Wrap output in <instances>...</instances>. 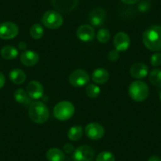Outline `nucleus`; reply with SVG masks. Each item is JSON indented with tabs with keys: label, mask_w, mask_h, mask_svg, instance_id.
Listing matches in <instances>:
<instances>
[{
	"label": "nucleus",
	"mask_w": 161,
	"mask_h": 161,
	"mask_svg": "<svg viewBox=\"0 0 161 161\" xmlns=\"http://www.w3.org/2000/svg\"><path fill=\"white\" fill-rule=\"evenodd\" d=\"M6 83V77L2 72H0V89H2Z\"/></svg>",
	"instance_id": "nucleus-32"
},
{
	"label": "nucleus",
	"mask_w": 161,
	"mask_h": 161,
	"mask_svg": "<svg viewBox=\"0 0 161 161\" xmlns=\"http://www.w3.org/2000/svg\"><path fill=\"white\" fill-rule=\"evenodd\" d=\"M1 56L7 60H12L16 58L18 56V50L14 46L7 45L1 49Z\"/></svg>",
	"instance_id": "nucleus-20"
},
{
	"label": "nucleus",
	"mask_w": 161,
	"mask_h": 161,
	"mask_svg": "<svg viewBox=\"0 0 161 161\" xmlns=\"http://www.w3.org/2000/svg\"><path fill=\"white\" fill-rule=\"evenodd\" d=\"M149 80L155 87L161 88V69H154L150 72Z\"/></svg>",
	"instance_id": "nucleus-22"
},
{
	"label": "nucleus",
	"mask_w": 161,
	"mask_h": 161,
	"mask_svg": "<svg viewBox=\"0 0 161 161\" xmlns=\"http://www.w3.org/2000/svg\"><path fill=\"white\" fill-rule=\"evenodd\" d=\"M148 161H161V158L158 156H152L148 158Z\"/></svg>",
	"instance_id": "nucleus-35"
},
{
	"label": "nucleus",
	"mask_w": 161,
	"mask_h": 161,
	"mask_svg": "<svg viewBox=\"0 0 161 161\" xmlns=\"http://www.w3.org/2000/svg\"><path fill=\"white\" fill-rule=\"evenodd\" d=\"M131 77L136 79H142L148 74V67L143 63H135L130 69Z\"/></svg>",
	"instance_id": "nucleus-15"
},
{
	"label": "nucleus",
	"mask_w": 161,
	"mask_h": 161,
	"mask_svg": "<svg viewBox=\"0 0 161 161\" xmlns=\"http://www.w3.org/2000/svg\"><path fill=\"white\" fill-rule=\"evenodd\" d=\"M128 92L132 100L137 102H142L148 98L149 88L142 80H134L130 85Z\"/></svg>",
	"instance_id": "nucleus-3"
},
{
	"label": "nucleus",
	"mask_w": 161,
	"mask_h": 161,
	"mask_svg": "<svg viewBox=\"0 0 161 161\" xmlns=\"http://www.w3.org/2000/svg\"><path fill=\"white\" fill-rule=\"evenodd\" d=\"M114 48L118 52H125L130 46V38L129 35L124 32H119L116 33L114 37Z\"/></svg>",
	"instance_id": "nucleus-10"
},
{
	"label": "nucleus",
	"mask_w": 161,
	"mask_h": 161,
	"mask_svg": "<svg viewBox=\"0 0 161 161\" xmlns=\"http://www.w3.org/2000/svg\"><path fill=\"white\" fill-rule=\"evenodd\" d=\"M86 135L91 140H100L104 135V128L97 123H89L85 128Z\"/></svg>",
	"instance_id": "nucleus-9"
},
{
	"label": "nucleus",
	"mask_w": 161,
	"mask_h": 161,
	"mask_svg": "<svg viewBox=\"0 0 161 161\" xmlns=\"http://www.w3.org/2000/svg\"><path fill=\"white\" fill-rule=\"evenodd\" d=\"M29 33H30L32 38L35 39V40H39V39L42 38L43 36H44V28L39 23H36V24L32 25V27L30 28Z\"/></svg>",
	"instance_id": "nucleus-23"
},
{
	"label": "nucleus",
	"mask_w": 161,
	"mask_h": 161,
	"mask_svg": "<svg viewBox=\"0 0 161 161\" xmlns=\"http://www.w3.org/2000/svg\"><path fill=\"white\" fill-rule=\"evenodd\" d=\"M14 97L16 102L19 103H24L26 104L29 101V95H28L27 92L23 89H18L15 90L14 94Z\"/></svg>",
	"instance_id": "nucleus-24"
},
{
	"label": "nucleus",
	"mask_w": 161,
	"mask_h": 161,
	"mask_svg": "<svg viewBox=\"0 0 161 161\" xmlns=\"http://www.w3.org/2000/svg\"><path fill=\"white\" fill-rule=\"evenodd\" d=\"M79 0H52V6L55 10L62 13H68L77 7Z\"/></svg>",
	"instance_id": "nucleus-11"
},
{
	"label": "nucleus",
	"mask_w": 161,
	"mask_h": 161,
	"mask_svg": "<svg viewBox=\"0 0 161 161\" xmlns=\"http://www.w3.org/2000/svg\"><path fill=\"white\" fill-rule=\"evenodd\" d=\"M77 38L83 42H90L95 38V31L93 28L87 24L81 25L77 29Z\"/></svg>",
	"instance_id": "nucleus-12"
},
{
	"label": "nucleus",
	"mask_w": 161,
	"mask_h": 161,
	"mask_svg": "<svg viewBox=\"0 0 161 161\" xmlns=\"http://www.w3.org/2000/svg\"><path fill=\"white\" fill-rule=\"evenodd\" d=\"M97 38L99 42L101 44H106L111 38V33L107 29H101L98 31L97 34Z\"/></svg>",
	"instance_id": "nucleus-26"
},
{
	"label": "nucleus",
	"mask_w": 161,
	"mask_h": 161,
	"mask_svg": "<svg viewBox=\"0 0 161 161\" xmlns=\"http://www.w3.org/2000/svg\"><path fill=\"white\" fill-rule=\"evenodd\" d=\"M159 99H160V101H161V92L160 93H159Z\"/></svg>",
	"instance_id": "nucleus-36"
},
{
	"label": "nucleus",
	"mask_w": 161,
	"mask_h": 161,
	"mask_svg": "<svg viewBox=\"0 0 161 161\" xmlns=\"http://www.w3.org/2000/svg\"><path fill=\"white\" fill-rule=\"evenodd\" d=\"M74 145H71V144H66L63 146V152L65 153H67V154H70L74 152Z\"/></svg>",
	"instance_id": "nucleus-31"
},
{
	"label": "nucleus",
	"mask_w": 161,
	"mask_h": 161,
	"mask_svg": "<svg viewBox=\"0 0 161 161\" xmlns=\"http://www.w3.org/2000/svg\"><path fill=\"white\" fill-rule=\"evenodd\" d=\"M100 88L94 84H89L86 86V93L90 98H97L100 93Z\"/></svg>",
	"instance_id": "nucleus-25"
},
{
	"label": "nucleus",
	"mask_w": 161,
	"mask_h": 161,
	"mask_svg": "<svg viewBox=\"0 0 161 161\" xmlns=\"http://www.w3.org/2000/svg\"><path fill=\"white\" fill-rule=\"evenodd\" d=\"M152 66H159L161 65V53L159 52H156L153 54L150 58Z\"/></svg>",
	"instance_id": "nucleus-28"
},
{
	"label": "nucleus",
	"mask_w": 161,
	"mask_h": 161,
	"mask_svg": "<svg viewBox=\"0 0 161 161\" xmlns=\"http://www.w3.org/2000/svg\"><path fill=\"white\" fill-rule=\"evenodd\" d=\"M95 156L93 148L89 145H80L73 153L74 161H92Z\"/></svg>",
	"instance_id": "nucleus-7"
},
{
	"label": "nucleus",
	"mask_w": 161,
	"mask_h": 161,
	"mask_svg": "<svg viewBox=\"0 0 161 161\" xmlns=\"http://www.w3.org/2000/svg\"><path fill=\"white\" fill-rule=\"evenodd\" d=\"M18 48L21 51H26L27 49V44L25 42H20L18 44Z\"/></svg>",
	"instance_id": "nucleus-34"
},
{
	"label": "nucleus",
	"mask_w": 161,
	"mask_h": 161,
	"mask_svg": "<svg viewBox=\"0 0 161 161\" xmlns=\"http://www.w3.org/2000/svg\"><path fill=\"white\" fill-rule=\"evenodd\" d=\"M26 92L31 99L39 100L44 95V87L37 80H31L28 83Z\"/></svg>",
	"instance_id": "nucleus-13"
},
{
	"label": "nucleus",
	"mask_w": 161,
	"mask_h": 161,
	"mask_svg": "<svg viewBox=\"0 0 161 161\" xmlns=\"http://www.w3.org/2000/svg\"><path fill=\"white\" fill-rule=\"evenodd\" d=\"M28 113L29 119L37 124H43L49 119L48 108L42 102H32L29 105Z\"/></svg>",
	"instance_id": "nucleus-2"
},
{
	"label": "nucleus",
	"mask_w": 161,
	"mask_h": 161,
	"mask_svg": "<svg viewBox=\"0 0 161 161\" xmlns=\"http://www.w3.org/2000/svg\"><path fill=\"white\" fill-rule=\"evenodd\" d=\"M75 112V108L71 102L63 100L55 106L53 114L55 119L59 121H66L70 119Z\"/></svg>",
	"instance_id": "nucleus-4"
},
{
	"label": "nucleus",
	"mask_w": 161,
	"mask_h": 161,
	"mask_svg": "<svg viewBox=\"0 0 161 161\" xmlns=\"http://www.w3.org/2000/svg\"><path fill=\"white\" fill-rule=\"evenodd\" d=\"M96 161H115V157L111 152L103 151L97 155Z\"/></svg>",
	"instance_id": "nucleus-27"
},
{
	"label": "nucleus",
	"mask_w": 161,
	"mask_h": 161,
	"mask_svg": "<svg viewBox=\"0 0 161 161\" xmlns=\"http://www.w3.org/2000/svg\"><path fill=\"white\" fill-rule=\"evenodd\" d=\"M9 77H10V80L14 84L21 85L25 81L26 74L22 69L15 68L10 72Z\"/></svg>",
	"instance_id": "nucleus-18"
},
{
	"label": "nucleus",
	"mask_w": 161,
	"mask_h": 161,
	"mask_svg": "<svg viewBox=\"0 0 161 161\" xmlns=\"http://www.w3.org/2000/svg\"><path fill=\"white\" fill-rule=\"evenodd\" d=\"M83 135V129L80 126H74L69 128L67 133V137L72 142L80 140Z\"/></svg>",
	"instance_id": "nucleus-21"
},
{
	"label": "nucleus",
	"mask_w": 161,
	"mask_h": 161,
	"mask_svg": "<svg viewBox=\"0 0 161 161\" xmlns=\"http://www.w3.org/2000/svg\"><path fill=\"white\" fill-rule=\"evenodd\" d=\"M137 8H138L139 11L142 12V13H146L151 8V4L148 1H142L138 4Z\"/></svg>",
	"instance_id": "nucleus-29"
},
{
	"label": "nucleus",
	"mask_w": 161,
	"mask_h": 161,
	"mask_svg": "<svg viewBox=\"0 0 161 161\" xmlns=\"http://www.w3.org/2000/svg\"><path fill=\"white\" fill-rule=\"evenodd\" d=\"M41 24L50 29H57L63 24V18L61 14L55 10H47L41 18Z\"/></svg>",
	"instance_id": "nucleus-5"
},
{
	"label": "nucleus",
	"mask_w": 161,
	"mask_h": 161,
	"mask_svg": "<svg viewBox=\"0 0 161 161\" xmlns=\"http://www.w3.org/2000/svg\"><path fill=\"white\" fill-rule=\"evenodd\" d=\"M64 161H65V160H64Z\"/></svg>",
	"instance_id": "nucleus-37"
},
{
	"label": "nucleus",
	"mask_w": 161,
	"mask_h": 161,
	"mask_svg": "<svg viewBox=\"0 0 161 161\" xmlns=\"http://www.w3.org/2000/svg\"><path fill=\"white\" fill-rule=\"evenodd\" d=\"M106 12L101 8H96L89 13V19L91 25L95 27H100L104 24L106 21Z\"/></svg>",
	"instance_id": "nucleus-14"
},
{
	"label": "nucleus",
	"mask_w": 161,
	"mask_h": 161,
	"mask_svg": "<svg viewBox=\"0 0 161 161\" xmlns=\"http://www.w3.org/2000/svg\"><path fill=\"white\" fill-rule=\"evenodd\" d=\"M92 78L97 84H105L109 79V73L104 68H97L92 72Z\"/></svg>",
	"instance_id": "nucleus-17"
},
{
	"label": "nucleus",
	"mask_w": 161,
	"mask_h": 161,
	"mask_svg": "<svg viewBox=\"0 0 161 161\" xmlns=\"http://www.w3.org/2000/svg\"><path fill=\"white\" fill-rule=\"evenodd\" d=\"M144 45L149 51L158 52L161 51V26L153 25L144 32L142 36Z\"/></svg>",
	"instance_id": "nucleus-1"
},
{
	"label": "nucleus",
	"mask_w": 161,
	"mask_h": 161,
	"mask_svg": "<svg viewBox=\"0 0 161 161\" xmlns=\"http://www.w3.org/2000/svg\"><path fill=\"white\" fill-rule=\"evenodd\" d=\"M39 59V55L33 51H24L20 56L21 63L25 66H35L38 63Z\"/></svg>",
	"instance_id": "nucleus-16"
},
{
	"label": "nucleus",
	"mask_w": 161,
	"mask_h": 161,
	"mask_svg": "<svg viewBox=\"0 0 161 161\" xmlns=\"http://www.w3.org/2000/svg\"><path fill=\"white\" fill-rule=\"evenodd\" d=\"M90 80L89 74L86 70L77 69L73 71L69 77V81L72 86L75 88H80L86 86Z\"/></svg>",
	"instance_id": "nucleus-6"
},
{
	"label": "nucleus",
	"mask_w": 161,
	"mask_h": 161,
	"mask_svg": "<svg viewBox=\"0 0 161 161\" xmlns=\"http://www.w3.org/2000/svg\"><path fill=\"white\" fill-rule=\"evenodd\" d=\"M46 158L48 161H64L66 156L64 152L57 148H52L47 150Z\"/></svg>",
	"instance_id": "nucleus-19"
},
{
	"label": "nucleus",
	"mask_w": 161,
	"mask_h": 161,
	"mask_svg": "<svg viewBox=\"0 0 161 161\" xmlns=\"http://www.w3.org/2000/svg\"><path fill=\"white\" fill-rule=\"evenodd\" d=\"M19 32L18 26L11 21H5L0 24V39L11 40L15 38Z\"/></svg>",
	"instance_id": "nucleus-8"
},
{
	"label": "nucleus",
	"mask_w": 161,
	"mask_h": 161,
	"mask_svg": "<svg viewBox=\"0 0 161 161\" xmlns=\"http://www.w3.org/2000/svg\"><path fill=\"white\" fill-rule=\"evenodd\" d=\"M108 58L109 61L111 62H116L119 58V54L118 51H116L115 49L114 50L111 51V52L108 53Z\"/></svg>",
	"instance_id": "nucleus-30"
},
{
	"label": "nucleus",
	"mask_w": 161,
	"mask_h": 161,
	"mask_svg": "<svg viewBox=\"0 0 161 161\" xmlns=\"http://www.w3.org/2000/svg\"><path fill=\"white\" fill-rule=\"evenodd\" d=\"M123 3L128 4V5H133V4L137 3L140 0H121Z\"/></svg>",
	"instance_id": "nucleus-33"
}]
</instances>
